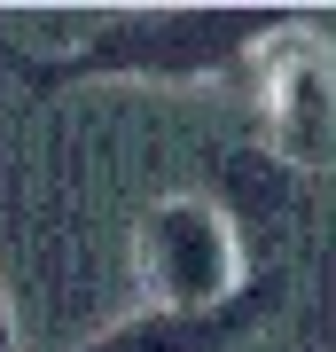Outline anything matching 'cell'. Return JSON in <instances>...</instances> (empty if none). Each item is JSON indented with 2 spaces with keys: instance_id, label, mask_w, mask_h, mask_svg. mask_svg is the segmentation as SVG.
<instances>
[{
  "instance_id": "obj_1",
  "label": "cell",
  "mask_w": 336,
  "mask_h": 352,
  "mask_svg": "<svg viewBox=\"0 0 336 352\" xmlns=\"http://www.w3.org/2000/svg\"><path fill=\"white\" fill-rule=\"evenodd\" d=\"M298 24L305 16H274V8H125L63 71L71 78H133V87H203V78L258 63Z\"/></svg>"
},
{
  "instance_id": "obj_2",
  "label": "cell",
  "mask_w": 336,
  "mask_h": 352,
  "mask_svg": "<svg viewBox=\"0 0 336 352\" xmlns=\"http://www.w3.org/2000/svg\"><path fill=\"white\" fill-rule=\"evenodd\" d=\"M133 282L149 314H212L250 282L243 227L212 196H157L133 227Z\"/></svg>"
},
{
  "instance_id": "obj_3",
  "label": "cell",
  "mask_w": 336,
  "mask_h": 352,
  "mask_svg": "<svg viewBox=\"0 0 336 352\" xmlns=\"http://www.w3.org/2000/svg\"><path fill=\"white\" fill-rule=\"evenodd\" d=\"M266 141L289 173H328L336 157V71H328V24L305 16L266 47V87H258Z\"/></svg>"
},
{
  "instance_id": "obj_4",
  "label": "cell",
  "mask_w": 336,
  "mask_h": 352,
  "mask_svg": "<svg viewBox=\"0 0 336 352\" xmlns=\"http://www.w3.org/2000/svg\"><path fill=\"white\" fill-rule=\"evenodd\" d=\"M266 305H274V289H258V282H243L212 314H149L141 305V314H125L117 329H102L78 352H235L243 337L266 329Z\"/></svg>"
},
{
  "instance_id": "obj_5",
  "label": "cell",
  "mask_w": 336,
  "mask_h": 352,
  "mask_svg": "<svg viewBox=\"0 0 336 352\" xmlns=\"http://www.w3.org/2000/svg\"><path fill=\"white\" fill-rule=\"evenodd\" d=\"M0 352H16V314H8V289H0Z\"/></svg>"
}]
</instances>
